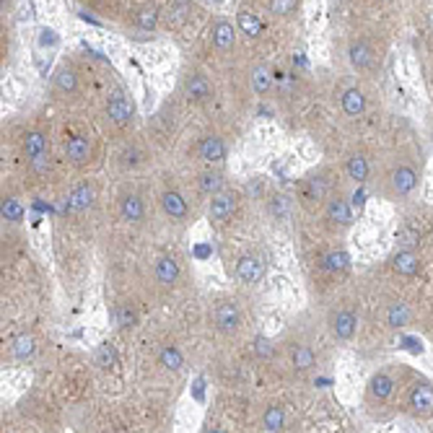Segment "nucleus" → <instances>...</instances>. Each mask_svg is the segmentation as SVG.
I'll list each match as a JSON object with an SVG mask.
<instances>
[{
  "instance_id": "nucleus-1",
  "label": "nucleus",
  "mask_w": 433,
  "mask_h": 433,
  "mask_svg": "<svg viewBox=\"0 0 433 433\" xmlns=\"http://www.w3.org/2000/svg\"><path fill=\"white\" fill-rule=\"evenodd\" d=\"M338 189V174L329 169V166H322L316 172H309V174L299 182L296 187V202L299 208L309 215H316V211L325 208V202L332 198V192Z\"/></svg>"
},
{
  "instance_id": "nucleus-2",
  "label": "nucleus",
  "mask_w": 433,
  "mask_h": 433,
  "mask_svg": "<svg viewBox=\"0 0 433 433\" xmlns=\"http://www.w3.org/2000/svg\"><path fill=\"white\" fill-rule=\"evenodd\" d=\"M418 182H421V172L412 161H405V159H397L386 166L382 176L376 179V192L386 200H405L410 198L415 189H418Z\"/></svg>"
},
{
  "instance_id": "nucleus-3",
  "label": "nucleus",
  "mask_w": 433,
  "mask_h": 433,
  "mask_svg": "<svg viewBox=\"0 0 433 433\" xmlns=\"http://www.w3.org/2000/svg\"><path fill=\"white\" fill-rule=\"evenodd\" d=\"M322 223L327 226L332 234H342L353 226V205L340 189L332 192V198L322 208Z\"/></svg>"
},
{
  "instance_id": "nucleus-4",
  "label": "nucleus",
  "mask_w": 433,
  "mask_h": 433,
  "mask_svg": "<svg viewBox=\"0 0 433 433\" xmlns=\"http://www.w3.org/2000/svg\"><path fill=\"white\" fill-rule=\"evenodd\" d=\"M179 91L187 99L192 106H205L213 102V83L208 81V75L198 68H187L182 73V81H179Z\"/></svg>"
},
{
  "instance_id": "nucleus-5",
  "label": "nucleus",
  "mask_w": 433,
  "mask_h": 433,
  "mask_svg": "<svg viewBox=\"0 0 433 433\" xmlns=\"http://www.w3.org/2000/svg\"><path fill=\"white\" fill-rule=\"evenodd\" d=\"M211 319H213V327L215 332H221L226 338H231L236 335L242 325H244V314H242V306L236 304L234 299H218L215 304H213V312H211Z\"/></svg>"
},
{
  "instance_id": "nucleus-6",
  "label": "nucleus",
  "mask_w": 433,
  "mask_h": 433,
  "mask_svg": "<svg viewBox=\"0 0 433 433\" xmlns=\"http://www.w3.org/2000/svg\"><path fill=\"white\" fill-rule=\"evenodd\" d=\"M327 329L338 342L353 340L355 329H358V314H355V309H353L351 304H335L327 314Z\"/></svg>"
},
{
  "instance_id": "nucleus-7",
  "label": "nucleus",
  "mask_w": 433,
  "mask_h": 433,
  "mask_svg": "<svg viewBox=\"0 0 433 433\" xmlns=\"http://www.w3.org/2000/svg\"><path fill=\"white\" fill-rule=\"evenodd\" d=\"M408 412L418 421H428L433 415V384L425 379L412 382L408 389Z\"/></svg>"
},
{
  "instance_id": "nucleus-8",
  "label": "nucleus",
  "mask_w": 433,
  "mask_h": 433,
  "mask_svg": "<svg viewBox=\"0 0 433 433\" xmlns=\"http://www.w3.org/2000/svg\"><path fill=\"white\" fill-rule=\"evenodd\" d=\"M148 159H151V156L145 151V145L138 141H125L117 151H115V166H117V172H122V174L141 172L143 166L148 164Z\"/></svg>"
},
{
  "instance_id": "nucleus-9",
  "label": "nucleus",
  "mask_w": 433,
  "mask_h": 433,
  "mask_svg": "<svg viewBox=\"0 0 433 433\" xmlns=\"http://www.w3.org/2000/svg\"><path fill=\"white\" fill-rule=\"evenodd\" d=\"M159 205H161L164 215L172 223H187L189 202L174 185H164V187H161V192H159Z\"/></svg>"
},
{
  "instance_id": "nucleus-10",
  "label": "nucleus",
  "mask_w": 433,
  "mask_h": 433,
  "mask_svg": "<svg viewBox=\"0 0 433 433\" xmlns=\"http://www.w3.org/2000/svg\"><path fill=\"white\" fill-rule=\"evenodd\" d=\"M236 211H239V192L234 189H223L218 195H213L208 202V218L215 226H226L229 221H234Z\"/></svg>"
},
{
  "instance_id": "nucleus-11",
  "label": "nucleus",
  "mask_w": 433,
  "mask_h": 433,
  "mask_svg": "<svg viewBox=\"0 0 433 433\" xmlns=\"http://www.w3.org/2000/svg\"><path fill=\"white\" fill-rule=\"evenodd\" d=\"M195 156H198L200 164L218 166L226 161L229 145H226V141H223L218 132H205V135H200L198 145H195Z\"/></svg>"
},
{
  "instance_id": "nucleus-12",
  "label": "nucleus",
  "mask_w": 433,
  "mask_h": 433,
  "mask_svg": "<svg viewBox=\"0 0 433 433\" xmlns=\"http://www.w3.org/2000/svg\"><path fill=\"white\" fill-rule=\"evenodd\" d=\"M117 211H119V218L132 223V226H138V223L145 221V213H148L145 211V200H143V195L132 187H125L117 195Z\"/></svg>"
},
{
  "instance_id": "nucleus-13",
  "label": "nucleus",
  "mask_w": 433,
  "mask_h": 433,
  "mask_svg": "<svg viewBox=\"0 0 433 433\" xmlns=\"http://www.w3.org/2000/svg\"><path fill=\"white\" fill-rule=\"evenodd\" d=\"M265 270H268V265H265V259L259 257L257 252H246V255L236 259L234 278L242 285H257L265 278Z\"/></svg>"
},
{
  "instance_id": "nucleus-14",
  "label": "nucleus",
  "mask_w": 433,
  "mask_h": 433,
  "mask_svg": "<svg viewBox=\"0 0 433 433\" xmlns=\"http://www.w3.org/2000/svg\"><path fill=\"white\" fill-rule=\"evenodd\" d=\"M62 156L75 169H86V166L94 161V141L89 135H73V138L65 141Z\"/></svg>"
},
{
  "instance_id": "nucleus-15",
  "label": "nucleus",
  "mask_w": 433,
  "mask_h": 433,
  "mask_svg": "<svg viewBox=\"0 0 433 433\" xmlns=\"http://www.w3.org/2000/svg\"><path fill=\"white\" fill-rule=\"evenodd\" d=\"M106 119L112 122V125H117V128H130L132 125V119H135V104H132V99L128 94H112L106 99Z\"/></svg>"
},
{
  "instance_id": "nucleus-16",
  "label": "nucleus",
  "mask_w": 433,
  "mask_h": 433,
  "mask_svg": "<svg viewBox=\"0 0 433 433\" xmlns=\"http://www.w3.org/2000/svg\"><path fill=\"white\" fill-rule=\"evenodd\" d=\"M179 278H182V268H179L174 255H161V257H156V262H153V281H156L159 288L172 291L176 283H179Z\"/></svg>"
},
{
  "instance_id": "nucleus-17",
  "label": "nucleus",
  "mask_w": 433,
  "mask_h": 433,
  "mask_svg": "<svg viewBox=\"0 0 433 433\" xmlns=\"http://www.w3.org/2000/svg\"><path fill=\"white\" fill-rule=\"evenodd\" d=\"M395 386H397V382H395V376L389 374V371H376L371 376L368 386H366V402L374 405V408L384 405L386 399L395 395Z\"/></svg>"
},
{
  "instance_id": "nucleus-18",
  "label": "nucleus",
  "mask_w": 433,
  "mask_h": 433,
  "mask_svg": "<svg viewBox=\"0 0 433 433\" xmlns=\"http://www.w3.org/2000/svg\"><path fill=\"white\" fill-rule=\"evenodd\" d=\"M288 366H291L293 374H309L312 368H316V351L304 340L293 342V345H288Z\"/></svg>"
},
{
  "instance_id": "nucleus-19",
  "label": "nucleus",
  "mask_w": 433,
  "mask_h": 433,
  "mask_svg": "<svg viewBox=\"0 0 433 433\" xmlns=\"http://www.w3.org/2000/svg\"><path fill=\"white\" fill-rule=\"evenodd\" d=\"M211 45L215 52H231L236 47V29L231 21H226V19H215L211 24Z\"/></svg>"
},
{
  "instance_id": "nucleus-20",
  "label": "nucleus",
  "mask_w": 433,
  "mask_h": 433,
  "mask_svg": "<svg viewBox=\"0 0 433 433\" xmlns=\"http://www.w3.org/2000/svg\"><path fill=\"white\" fill-rule=\"evenodd\" d=\"M52 89L55 94L60 96H75L78 89H81V78H78V71L73 68L71 62H62L55 75H52Z\"/></svg>"
},
{
  "instance_id": "nucleus-21",
  "label": "nucleus",
  "mask_w": 433,
  "mask_h": 433,
  "mask_svg": "<svg viewBox=\"0 0 433 433\" xmlns=\"http://www.w3.org/2000/svg\"><path fill=\"white\" fill-rule=\"evenodd\" d=\"M345 174H348V179L355 182V185H363V182L371 176V161H368V156H366L361 148L348 151V156H345Z\"/></svg>"
},
{
  "instance_id": "nucleus-22",
  "label": "nucleus",
  "mask_w": 433,
  "mask_h": 433,
  "mask_svg": "<svg viewBox=\"0 0 433 433\" xmlns=\"http://www.w3.org/2000/svg\"><path fill=\"white\" fill-rule=\"evenodd\" d=\"M94 200H96V185L91 179H83V182H78V185L71 189V195H68V208H71L73 213H86L94 205Z\"/></svg>"
},
{
  "instance_id": "nucleus-23",
  "label": "nucleus",
  "mask_w": 433,
  "mask_h": 433,
  "mask_svg": "<svg viewBox=\"0 0 433 433\" xmlns=\"http://www.w3.org/2000/svg\"><path fill=\"white\" fill-rule=\"evenodd\" d=\"M161 16L164 13L159 11V5L156 3H143L138 5L135 11H132V29H138V32H153L159 21H161Z\"/></svg>"
},
{
  "instance_id": "nucleus-24",
  "label": "nucleus",
  "mask_w": 433,
  "mask_h": 433,
  "mask_svg": "<svg viewBox=\"0 0 433 433\" xmlns=\"http://www.w3.org/2000/svg\"><path fill=\"white\" fill-rule=\"evenodd\" d=\"M348 60H351V65L355 68V71H371L374 68V49L368 47V42H363V39H355V42H351V47H348Z\"/></svg>"
},
{
  "instance_id": "nucleus-25",
  "label": "nucleus",
  "mask_w": 433,
  "mask_h": 433,
  "mask_svg": "<svg viewBox=\"0 0 433 433\" xmlns=\"http://www.w3.org/2000/svg\"><path fill=\"white\" fill-rule=\"evenodd\" d=\"M195 185H198V192H200V195H205V198H213V195H218V192H223V189H226V176H223L218 169L208 166L205 172H200V174H198Z\"/></svg>"
},
{
  "instance_id": "nucleus-26",
  "label": "nucleus",
  "mask_w": 433,
  "mask_h": 433,
  "mask_svg": "<svg viewBox=\"0 0 433 433\" xmlns=\"http://www.w3.org/2000/svg\"><path fill=\"white\" fill-rule=\"evenodd\" d=\"M319 268L329 272V275H338V272H345V270L351 268V255L345 252V249H327L322 257H319Z\"/></svg>"
},
{
  "instance_id": "nucleus-27",
  "label": "nucleus",
  "mask_w": 433,
  "mask_h": 433,
  "mask_svg": "<svg viewBox=\"0 0 433 433\" xmlns=\"http://www.w3.org/2000/svg\"><path fill=\"white\" fill-rule=\"evenodd\" d=\"M249 89H252V94L255 96H268L270 89H272V73H270L268 65H252L249 68Z\"/></svg>"
},
{
  "instance_id": "nucleus-28",
  "label": "nucleus",
  "mask_w": 433,
  "mask_h": 433,
  "mask_svg": "<svg viewBox=\"0 0 433 433\" xmlns=\"http://www.w3.org/2000/svg\"><path fill=\"white\" fill-rule=\"evenodd\" d=\"M159 366H164L166 371H182L185 368V353L179 351V345L174 342H164L161 348H159Z\"/></svg>"
},
{
  "instance_id": "nucleus-29",
  "label": "nucleus",
  "mask_w": 433,
  "mask_h": 433,
  "mask_svg": "<svg viewBox=\"0 0 433 433\" xmlns=\"http://www.w3.org/2000/svg\"><path fill=\"white\" fill-rule=\"evenodd\" d=\"M192 0H174V3H169V8H166L164 19H166V26L169 29H176V26L187 24L189 16H192Z\"/></svg>"
},
{
  "instance_id": "nucleus-30",
  "label": "nucleus",
  "mask_w": 433,
  "mask_h": 433,
  "mask_svg": "<svg viewBox=\"0 0 433 433\" xmlns=\"http://www.w3.org/2000/svg\"><path fill=\"white\" fill-rule=\"evenodd\" d=\"M392 268H395V272H399V275L412 278V275H418V270H421V259H418L415 252H410V249H399L397 255L392 257Z\"/></svg>"
},
{
  "instance_id": "nucleus-31",
  "label": "nucleus",
  "mask_w": 433,
  "mask_h": 433,
  "mask_svg": "<svg viewBox=\"0 0 433 433\" xmlns=\"http://www.w3.org/2000/svg\"><path fill=\"white\" fill-rule=\"evenodd\" d=\"M236 26H239V32L249 39H257L262 34V21H259V16L252 8H239L236 13Z\"/></svg>"
},
{
  "instance_id": "nucleus-32",
  "label": "nucleus",
  "mask_w": 433,
  "mask_h": 433,
  "mask_svg": "<svg viewBox=\"0 0 433 433\" xmlns=\"http://www.w3.org/2000/svg\"><path fill=\"white\" fill-rule=\"evenodd\" d=\"M259 423H262V431H283L285 428V410L281 408V405H268V408L262 410V418H259Z\"/></svg>"
},
{
  "instance_id": "nucleus-33",
  "label": "nucleus",
  "mask_w": 433,
  "mask_h": 433,
  "mask_svg": "<svg viewBox=\"0 0 433 433\" xmlns=\"http://www.w3.org/2000/svg\"><path fill=\"white\" fill-rule=\"evenodd\" d=\"M342 112L348 117H361L363 112H366V96H363L361 89H348L342 94Z\"/></svg>"
},
{
  "instance_id": "nucleus-34",
  "label": "nucleus",
  "mask_w": 433,
  "mask_h": 433,
  "mask_svg": "<svg viewBox=\"0 0 433 433\" xmlns=\"http://www.w3.org/2000/svg\"><path fill=\"white\" fill-rule=\"evenodd\" d=\"M3 221L8 226H19L24 221V202L16 198V195H3Z\"/></svg>"
},
{
  "instance_id": "nucleus-35",
  "label": "nucleus",
  "mask_w": 433,
  "mask_h": 433,
  "mask_svg": "<svg viewBox=\"0 0 433 433\" xmlns=\"http://www.w3.org/2000/svg\"><path fill=\"white\" fill-rule=\"evenodd\" d=\"M11 353H13V358L16 361H29L32 355L36 353V342L32 335H19V338L13 340V345H11Z\"/></svg>"
},
{
  "instance_id": "nucleus-36",
  "label": "nucleus",
  "mask_w": 433,
  "mask_h": 433,
  "mask_svg": "<svg viewBox=\"0 0 433 433\" xmlns=\"http://www.w3.org/2000/svg\"><path fill=\"white\" fill-rule=\"evenodd\" d=\"M408 319H410V312L402 301H392V304L386 306V325H389L392 329L405 327V325H408Z\"/></svg>"
},
{
  "instance_id": "nucleus-37",
  "label": "nucleus",
  "mask_w": 433,
  "mask_h": 433,
  "mask_svg": "<svg viewBox=\"0 0 433 433\" xmlns=\"http://www.w3.org/2000/svg\"><path fill=\"white\" fill-rule=\"evenodd\" d=\"M268 211L272 218H285L288 211H291V198H285L281 192H275V195H270L268 198Z\"/></svg>"
},
{
  "instance_id": "nucleus-38",
  "label": "nucleus",
  "mask_w": 433,
  "mask_h": 433,
  "mask_svg": "<svg viewBox=\"0 0 433 433\" xmlns=\"http://www.w3.org/2000/svg\"><path fill=\"white\" fill-rule=\"evenodd\" d=\"M138 322V314H135V309L130 304H117L115 306V325H117L119 329H128L132 327Z\"/></svg>"
},
{
  "instance_id": "nucleus-39",
  "label": "nucleus",
  "mask_w": 433,
  "mask_h": 433,
  "mask_svg": "<svg viewBox=\"0 0 433 433\" xmlns=\"http://www.w3.org/2000/svg\"><path fill=\"white\" fill-rule=\"evenodd\" d=\"M299 8V0H268V11L278 19H288Z\"/></svg>"
},
{
  "instance_id": "nucleus-40",
  "label": "nucleus",
  "mask_w": 433,
  "mask_h": 433,
  "mask_svg": "<svg viewBox=\"0 0 433 433\" xmlns=\"http://www.w3.org/2000/svg\"><path fill=\"white\" fill-rule=\"evenodd\" d=\"M96 363H99L102 368H112V366L117 363V353H115V348H112L109 342H102V345L96 348Z\"/></svg>"
},
{
  "instance_id": "nucleus-41",
  "label": "nucleus",
  "mask_w": 433,
  "mask_h": 433,
  "mask_svg": "<svg viewBox=\"0 0 433 433\" xmlns=\"http://www.w3.org/2000/svg\"><path fill=\"white\" fill-rule=\"evenodd\" d=\"M255 353L257 355H262V358H270L272 353H275V342L268 338H257L255 340Z\"/></svg>"
}]
</instances>
